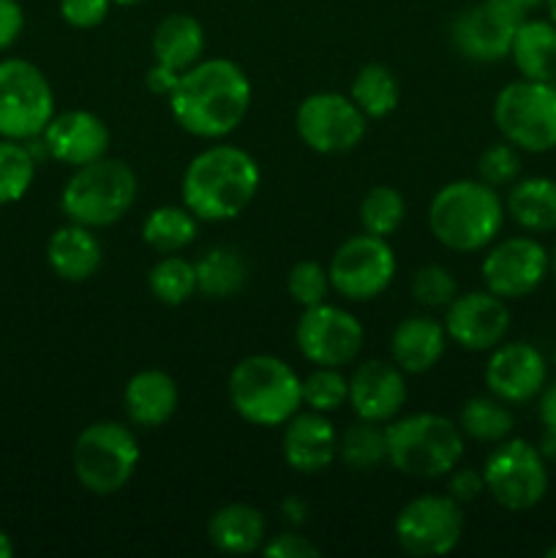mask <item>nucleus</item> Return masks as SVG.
Masks as SVG:
<instances>
[{
	"instance_id": "1",
	"label": "nucleus",
	"mask_w": 556,
	"mask_h": 558,
	"mask_svg": "<svg viewBox=\"0 0 556 558\" xmlns=\"http://www.w3.org/2000/svg\"><path fill=\"white\" fill-rule=\"evenodd\" d=\"M169 107L180 129L202 140H218L243 123L251 107V82L232 60H200L180 74Z\"/></svg>"
},
{
	"instance_id": "2",
	"label": "nucleus",
	"mask_w": 556,
	"mask_h": 558,
	"mask_svg": "<svg viewBox=\"0 0 556 558\" xmlns=\"http://www.w3.org/2000/svg\"><path fill=\"white\" fill-rule=\"evenodd\" d=\"M259 191V167L245 150L216 145L185 167L183 205L202 221L240 216Z\"/></svg>"
},
{
	"instance_id": "3",
	"label": "nucleus",
	"mask_w": 556,
	"mask_h": 558,
	"mask_svg": "<svg viewBox=\"0 0 556 558\" xmlns=\"http://www.w3.org/2000/svg\"><path fill=\"white\" fill-rule=\"evenodd\" d=\"M505 210L496 191L474 180H456L436 191L428 210L434 238L452 251H480L499 234Z\"/></svg>"
},
{
	"instance_id": "4",
	"label": "nucleus",
	"mask_w": 556,
	"mask_h": 558,
	"mask_svg": "<svg viewBox=\"0 0 556 558\" xmlns=\"http://www.w3.org/2000/svg\"><path fill=\"white\" fill-rule=\"evenodd\" d=\"M229 401L249 423L276 428L300 412L303 381L283 360L273 354H251L240 360L229 376Z\"/></svg>"
},
{
	"instance_id": "5",
	"label": "nucleus",
	"mask_w": 556,
	"mask_h": 558,
	"mask_svg": "<svg viewBox=\"0 0 556 558\" xmlns=\"http://www.w3.org/2000/svg\"><path fill=\"white\" fill-rule=\"evenodd\" d=\"M387 461L409 477H442L463 456V436L442 414H412L387 425Z\"/></svg>"
},
{
	"instance_id": "6",
	"label": "nucleus",
	"mask_w": 556,
	"mask_h": 558,
	"mask_svg": "<svg viewBox=\"0 0 556 558\" xmlns=\"http://www.w3.org/2000/svg\"><path fill=\"white\" fill-rule=\"evenodd\" d=\"M134 199L136 174L131 172L129 163L104 156L85 167H76L60 196V207L69 221L96 229L120 221L131 210Z\"/></svg>"
},
{
	"instance_id": "7",
	"label": "nucleus",
	"mask_w": 556,
	"mask_h": 558,
	"mask_svg": "<svg viewBox=\"0 0 556 558\" xmlns=\"http://www.w3.org/2000/svg\"><path fill=\"white\" fill-rule=\"evenodd\" d=\"M74 474L82 488L96 496H112L125 488L140 463V445L125 425L104 420L93 423L76 436Z\"/></svg>"
},
{
	"instance_id": "8",
	"label": "nucleus",
	"mask_w": 556,
	"mask_h": 558,
	"mask_svg": "<svg viewBox=\"0 0 556 558\" xmlns=\"http://www.w3.org/2000/svg\"><path fill=\"white\" fill-rule=\"evenodd\" d=\"M496 129L518 150L548 153L556 147L554 82L521 80L501 87L494 104Z\"/></svg>"
},
{
	"instance_id": "9",
	"label": "nucleus",
	"mask_w": 556,
	"mask_h": 558,
	"mask_svg": "<svg viewBox=\"0 0 556 558\" xmlns=\"http://www.w3.org/2000/svg\"><path fill=\"white\" fill-rule=\"evenodd\" d=\"M55 118V96L41 69L27 60H0V136L27 142Z\"/></svg>"
},
{
	"instance_id": "10",
	"label": "nucleus",
	"mask_w": 556,
	"mask_h": 558,
	"mask_svg": "<svg viewBox=\"0 0 556 558\" xmlns=\"http://www.w3.org/2000/svg\"><path fill=\"white\" fill-rule=\"evenodd\" d=\"M483 480L496 505L512 512L537 507L548 490L543 452L523 439H510L496 447L485 461Z\"/></svg>"
},
{
	"instance_id": "11",
	"label": "nucleus",
	"mask_w": 556,
	"mask_h": 558,
	"mask_svg": "<svg viewBox=\"0 0 556 558\" xmlns=\"http://www.w3.org/2000/svg\"><path fill=\"white\" fill-rule=\"evenodd\" d=\"M463 512L452 496H420L396 518V539L403 554L445 556L461 543Z\"/></svg>"
},
{
	"instance_id": "12",
	"label": "nucleus",
	"mask_w": 556,
	"mask_h": 558,
	"mask_svg": "<svg viewBox=\"0 0 556 558\" xmlns=\"http://www.w3.org/2000/svg\"><path fill=\"white\" fill-rule=\"evenodd\" d=\"M327 272L330 287L347 300H374L396 276V254L387 245V238L365 232L338 245Z\"/></svg>"
},
{
	"instance_id": "13",
	"label": "nucleus",
	"mask_w": 556,
	"mask_h": 558,
	"mask_svg": "<svg viewBox=\"0 0 556 558\" xmlns=\"http://www.w3.org/2000/svg\"><path fill=\"white\" fill-rule=\"evenodd\" d=\"M298 134L311 150L338 156L360 145L365 114L341 93H314L298 109Z\"/></svg>"
},
{
	"instance_id": "14",
	"label": "nucleus",
	"mask_w": 556,
	"mask_h": 558,
	"mask_svg": "<svg viewBox=\"0 0 556 558\" xmlns=\"http://www.w3.org/2000/svg\"><path fill=\"white\" fill-rule=\"evenodd\" d=\"M523 14L527 11L518 9L512 0H480L478 5L458 16L452 27V41L461 49L463 58L474 63H496L510 54Z\"/></svg>"
},
{
	"instance_id": "15",
	"label": "nucleus",
	"mask_w": 556,
	"mask_h": 558,
	"mask_svg": "<svg viewBox=\"0 0 556 558\" xmlns=\"http://www.w3.org/2000/svg\"><path fill=\"white\" fill-rule=\"evenodd\" d=\"M363 347V327L349 311L319 303L305 308L298 325V349L309 363L341 368L352 363Z\"/></svg>"
},
{
	"instance_id": "16",
	"label": "nucleus",
	"mask_w": 556,
	"mask_h": 558,
	"mask_svg": "<svg viewBox=\"0 0 556 558\" xmlns=\"http://www.w3.org/2000/svg\"><path fill=\"white\" fill-rule=\"evenodd\" d=\"M551 256L537 240L510 238L488 251L483 259V281L488 292L501 300H516L532 294L545 281Z\"/></svg>"
},
{
	"instance_id": "17",
	"label": "nucleus",
	"mask_w": 556,
	"mask_h": 558,
	"mask_svg": "<svg viewBox=\"0 0 556 558\" xmlns=\"http://www.w3.org/2000/svg\"><path fill=\"white\" fill-rule=\"evenodd\" d=\"M445 330L469 352L496 349L510 330V311L494 292H469L447 305Z\"/></svg>"
},
{
	"instance_id": "18",
	"label": "nucleus",
	"mask_w": 556,
	"mask_h": 558,
	"mask_svg": "<svg viewBox=\"0 0 556 558\" xmlns=\"http://www.w3.org/2000/svg\"><path fill=\"white\" fill-rule=\"evenodd\" d=\"M44 150L69 167H85L107 156L109 129L98 114L69 109L55 114L44 129Z\"/></svg>"
},
{
	"instance_id": "19",
	"label": "nucleus",
	"mask_w": 556,
	"mask_h": 558,
	"mask_svg": "<svg viewBox=\"0 0 556 558\" xmlns=\"http://www.w3.org/2000/svg\"><path fill=\"white\" fill-rule=\"evenodd\" d=\"M545 374V357L532 343H505L485 365V385L499 401L523 403L543 390Z\"/></svg>"
},
{
	"instance_id": "20",
	"label": "nucleus",
	"mask_w": 556,
	"mask_h": 558,
	"mask_svg": "<svg viewBox=\"0 0 556 558\" xmlns=\"http://www.w3.org/2000/svg\"><path fill=\"white\" fill-rule=\"evenodd\" d=\"M349 403L368 423H387L407 403V381L401 368L385 360H365L349 379Z\"/></svg>"
},
{
	"instance_id": "21",
	"label": "nucleus",
	"mask_w": 556,
	"mask_h": 558,
	"mask_svg": "<svg viewBox=\"0 0 556 558\" xmlns=\"http://www.w3.org/2000/svg\"><path fill=\"white\" fill-rule=\"evenodd\" d=\"M338 436L322 412H298L283 430V461L303 474H316L333 463Z\"/></svg>"
},
{
	"instance_id": "22",
	"label": "nucleus",
	"mask_w": 556,
	"mask_h": 558,
	"mask_svg": "<svg viewBox=\"0 0 556 558\" xmlns=\"http://www.w3.org/2000/svg\"><path fill=\"white\" fill-rule=\"evenodd\" d=\"M101 259V243L90 232V227H82V223L71 221L69 227H60L47 243L49 267L63 281H87L90 276H96Z\"/></svg>"
},
{
	"instance_id": "23",
	"label": "nucleus",
	"mask_w": 556,
	"mask_h": 558,
	"mask_svg": "<svg viewBox=\"0 0 556 558\" xmlns=\"http://www.w3.org/2000/svg\"><path fill=\"white\" fill-rule=\"evenodd\" d=\"M445 343L447 330L439 322L428 319V316H412V319H403L396 327L390 352L401 371L425 374V371H431L442 360Z\"/></svg>"
},
{
	"instance_id": "24",
	"label": "nucleus",
	"mask_w": 556,
	"mask_h": 558,
	"mask_svg": "<svg viewBox=\"0 0 556 558\" xmlns=\"http://www.w3.org/2000/svg\"><path fill=\"white\" fill-rule=\"evenodd\" d=\"M178 409V385L164 371H140L125 385V412L140 428H158Z\"/></svg>"
},
{
	"instance_id": "25",
	"label": "nucleus",
	"mask_w": 556,
	"mask_h": 558,
	"mask_svg": "<svg viewBox=\"0 0 556 558\" xmlns=\"http://www.w3.org/2000/svg\"><path fill=\"white\" fill-rule=\"evenodd\" d=\"M523 80L556 82V25L545 20H523L510 47Z\"/></svg>"
},
{
	"instance_id": "26",
	"label": "nucleus",
	"mask_w": 556,
	"mask_h": 558,
	"mask_svg": "<svg viewBox=\"0 0 556 558\" xmlns=\"http://www.w3.org/2000/svg\"><path fill=\"white\" fill-rule=\"evenodd\" d=\"M202 52H205V31L194 16L169 14L167 20L158 22L156 33H153L156 63H164L183 74L185 69L200 63Z\"/></svg>"
},
{
	"instance_id": "27",
	"label": "nucleus",
	"mask_w": 556,
	"mask_h": 558,
	"mask_svg": "<svg viewBox=\"0 0 556 558\" xmlns=\"http://www.w3.org/2000/svg\"><path fill=\"white\" fill-rule=\"evenodd\" d=\"M207 537L221 554H251L265 539V518L249 505H227L210 518Z\"/></svg>"
},
{
	"instance_id": "28",
	"label": "nucleus",
	"mask_w": 556,
	"mask_h": 558,
	"mask_svg": "<svg viewBox=\"0 0 556 558\" xmlns=\"http://www.w3.org/2000/svg\"><path fill=\"white\" fill-rule=\"evenodd\" d=\"M507 210L518 227L529 232H554L556 229V180L527 178L516 183L507 196Z\"/></svg>"
},
{
	"instance_id": "29",
	"label": "nucleus",
	"mask_w": 556,
	"mask_h": 558,
	"mask_svg": "<svg viewBox=\"0 0 556 558\" xmlns=\"http://www.w3.org/2000/svg\"><path fill=\"white\" fill-rule=\"evenodd\" d=\"M196 292L205 298H232L243 289L249 267H245L243 256L232 248H210L200 262H196Z\"/></svg>"
},
{
	"instance_id": "30",
	"label": "nucleus",
	"mask_w": 556,
	"mask_h": 558,
	"mask_svg": "<svg viewBox=\"0 0 556 558\" xmlns=\"http://www.w3.org/2000/svg\"><path fill=\"white\" fill-rule=\"evenodd\" d=\"M196 238V216L189 207H156L145 218L142 240L158 254H178Z\"/></svg>"
},
{
	"instance_id": "31",
	"label": "nucleus",
	"mask_w": 556,
	"mask_h": 558,
	"mask_svg": "<svg viewBox=\"0 0 556 558\" xmlns=\"http://www.w3.org/2000/svg\"><path fill=\"white\" fill-rule=\"evenodd\" d=\"M398 80L387 65L368 63L358 71L352 82V101L365 118H387L398 107Z\"/></svg>"
},
{
	"instance_id": "32",
	"label": "nucleus",
	"mask_w": 556,
	"mask_h": 558,
	"mask_svg": "<svg viewBox=\"0 0 556 558\" xmlns=\"http://www.w3.org/2000/svg\"><path fill=\"white\" fill-rule=\"evenodd\" d=\"M36 178V158L31 147L0 136V205L20 202Z\"/></svg>"
},
{
	"instance_id": "33",
	"label": "nucleus",
	"mask_w": 556,
	"mask_h": 558,
	"mask_svg": "<svg viewBox=\"0 0 556 558\" xmlns=\"http://www.w3.org/2000/svg\"><path fill=\"white\" fill-rule=\"evenodd\" d=\"M150 292L161 300L164 305H180L196 292V267L183 256H164L156 262L147 276Z\"/></svg>"
},
{
	"instance_id": "34",
	"label": "nucleus",
	"mask_w": 556,
	"mask_h": 558,
	"mask_svg": "<svg viewBox=\"0 0 556 558\" xmlns=\"http://www.w3.org/2000/svg\"><path fill=\"white\" fill-rule=\"evenodd\" d=\"M403 216H407V202L390 185H374L360 205V221L365 232L376 238H390L392 232H398Z\"/></svg>"
},
{
	"instance_id": "35",
	"label": "nucleus",
	"mask_w": 556,
	"mask_h": 558,
	"mask_svg": "<svg viewBox=\"0 0 556 558\" xmlns=\"http://www.w3.org/2000/svg\"><path fill=\"white\" fill-rule=\"evenodd\" d=\"M338 452L352 469H374L387 458V434L379 423L360 420L338 441Z\"/></svg>"
},
{
	"instance_id": "36",
	"label": "nucleus",
	"mask_w": 556,
	"mask_h": 558,
	"mask_svg": "<svg viewBox=\"0 0 556 558\" xmlns=\"http://www.w3.org/2000/svg\"><path fill=\"white\" fill-rule=\"evenodd\" d=\"M461 428L469 439L501 441L512 430V414L494 398H472L461 409Z\"/></svg>"
},
{
	"instance_id": "37",
	"label": "nucleus",
	"mask_w": 556,
	"mask_h": 558,
	"mask_svg": "<svg viewBox=\"0 0 556 558\" xmlns=\"http://www.w3.org/2000/svg\"><path fill=\"white\" fill-rule=\"evenodd\" d=\"M343 401H349V381L343 379L338 368H322L316 365V371L311 376H305L303 381V403L311 407L314 412H336L338 407H343Z\"/></svg>"
},
{
	"instance_id": "38",
	"label": "nucleus",
	"mask_w": 556,
	"mask_h": 558,
	"mask_svg": "<svg viewBox=\"0 0 556 558\" xmlns=\"http://www.w3.org/2000/svg\"><path fill=\"white\" fill-rule=\"evenodd\" d=\"M287 289L294 303L303 308H314V305L325 303L327 289H330V272L319 262H298L289 270Z\"/></svg>"
},
{
	"instance_id": "39",
	"label": "nucleus",
	"mask_w": 556,
	"mask_h": 558,
	"mask_svg": "<svg viewBox=\"0 0 556 558\" xmlns=\"http://www.w3.org/2000/svg\"><path fill=\"white\" fill-rule=\"evenodd\" d=\"M456 278L439 265H425L414 272L412 294L420 305L428 308H445L456 300Z\"/></svg>"
},
{
	"instance_id": "40",
	"label": "nucleus",
	"mask_w": 556,
	"mask_h": 558,
	"mask_svg": "<svg viewBox=\"0 0 556 558\" xmlns=\"http://www.w3.org/2000/svg\"><path fill=\"white\" fill-rule=\"evenodd\" d=\"M480 178L485 185L496 189V185H510L521 172V158H518L516 147L507 145H491L488 150L480 156Z\"/></svg>"
},
{
	"instance_id": "41",
	"label": "nucleus",
	"mask_w": 556,
	"mask_h": 558,
	"mask_svg": "<svg viewBox=\"0 0 556 558\" xmlns=\"http://www.w3.org/2000/svg\"><path fill=\"white\" fill-rule=\"evenodd\" d=\"M112 0H60V14L71 27H96L107 20Z\"/></svg>"
},
{
	"instance_id": "42",
	"label": "nucleus",
	"mask_w": 556,
	"mask_h": 558,
	"mask_svg": "<svg viewBox=\"0 0 556 558\" xmlns=\"http://www.w3.org/2000/svg\"><path fill=\"white\" fill-rule=\"evenodd\" d=\"M262 550L270 558H319V548L316 545H311L309 539L292 532L273 537Z\"/></svg>"
},
{
	"instance_id": "43",
	"label": "nucleus",
	"mask_w": 556,
	"mask_h": 558,
	"mask_svg": "<svg viewBox=\"0 0 556 558\" xmlns=\"http://www.w3.org/2000/svg\"><path fill=\"white\" fill-rule=\"evenodd\" d=\"M540 423L545 428L540 452L543 458H556V381L545 387L543 398H540Z\"/></svg>"
},
{
	"instance_id": "44",
	"label": "nucleus",
	"mask_w": 556,
	"mask_h": 558,
	"mask_svg": "<svg viewBox=\"0 0 556 558\" xmlns=\"http://www.w3.org/2000/svg\"><path fill=\"white\" fill-rule=\"evenodd\" d=\"M447 490H450V496L458 505H467V501H474L483 494L485 480L483 474H478L474 469H458L450 477V483H447Z\"/></svg>"
},
{
	"instance_id": "45",
	"label": "nucleus",
	"mask_w": 556,
	"mask_h": 558,
	"mask_svg": "<svg viewBox=\"0 0 556 558\" xmlns=\"http://www.w3.org/2000/svg\"><path fill=\"white\" fill-rule=\"evenodd\" d=\"M22 27H25L22 5L16 0H0V52L20 38Z\"/></svg>"
},
{
	"instance_id": "46",
	"label": "nucleus",
	"mask_w": 556,
	"mask_h": 558,
	"mask_svg": "<svg viewBox=\"0 0 556 558\" xmlns=\"http://www.w3.org/2000/svg\"><path fill=\"white\" fill-rule=\"evenodd\" d=\"M178 82H180V71L169 69V65H164V63L153 65L145 76V85L150 87L156 96H172V90L178 87Z\"/></svg>"
},
{
	"instance_id": "47",
	"label": "nucleus",
	"mask_w": 556,
	"mask_h": 558,
	"mask_svg": "<svg viewBox=\"0 0 556 558\" xmlns=\"http://www.w3.org/2000/svg\"><path fill=\"white\" fill-rule=\"evenodd\" d=\"M281 510H283V515H287L289 523L300 526V523L305 521V512H309V507H305L300 499H294V496H289V499H283Z\"/></svg>"
},
{
	"instance_id": "48",
	"label": "nucleus",
	"mask_w": 556,
	"mask_h": 558,
	"mask_svg": "<svg viewBox=\"0 0 556 558\" xmlns=\"http://www.w3.org/2000/svg\"><path fill=\"white\" fill-rule=\"evenodd\" d=\"M14 554V545H11V537L5 532H0V558H11Z\"/></svg>"
},
{
	"instance_id": "49",
	"label": "nucleus",
	"mask_w": 556,
	"mask_h": 558,
	"mask_svg": "<svg viewBox=\"0 0 556 558\" xmlns=\"http://www.w3.org/2000/svg\"><path fill=\"white\" fill-rule=\"evenodd\" d=\"M512 3H516L518 9H523V11H532V9H537V5H543L545 0H512Z\"/></svg>"
},
{
	"instance_id": "50",
	"label": "nucleus",
	"mask_w": 556,
	"mask_h": 558,
	"mask_svg": "<svg viewBox=\"0 0 556 558\" xmlns=\"http://www.w3.org/2000/svg\"><path fill=\"white\" fill-rule=\"evenodd\" d=\"M545 5H548L551 22H554V25H556V0H545Z\"/></svg>"
},
{
	"instance_id": "51",
	"label": "nucleus",
	"mask_w": 556,
	"mask_h": 558,
	"mask_svg": "<svg viewBox=\"0 0 556 558\" xmlns=\"http://www.w3.org/2000/svg\"><path fill=\"white\" fill-rule=\"evenodd\" d=\"M545 558H556V543L551 548H545Z\"/></svg>"
},
{
	"instance_id": "52",
	"label": "nucleus",
	"mask_w": 556,
	"mask_h": 558,
	"mask_svg": "<svg viewBox=\"0 0 556 558\" xmlns=\"http://www.w3.org/2000/svg\"><path fill=\"white\" fill-rule=\"evenodd\" d=\"M112 3H118V5H134V3H140V0H112Z\"/></svg>"
},
{
	"instance_id": "53",
	"label": "nucleus",
	"mask_w": 556,
	"mask_h": 558,
	"mask_svg": "<svg viewBox=\"0 0 556 558\" xmlns=\"http://www.w3.org/2000/svg\"><path fill=\"white\" fill-rule=\"evenodd\" d=\"M551 270H554V278H556V248H554V254H551Z\"/></svg>"
},
{
	"instance_id": "54",
	"label": "nucleus",
	"mask_w": 556,
	"mask_h": 558,
	"mask_svg": "<svg viewBox=\"0 0 556 558\" xmlns=\"http://www.w3.org/2000/svg\"><path fill=\"white\" fill-rule=\"evenodd\" d=\"M554 363H556V352H554Z\"/></svg>"
}]
</instances>
